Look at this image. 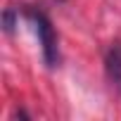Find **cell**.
I'll return each instance as SVG.
<instances>
[{
	"mask_svg": "<svg viewBox=\"0 0 121 121\" xmlns=\"http://www.w3.org/2000/svg\"><path fill=\"white\" fill-rule=\"evenodd\" d=\"M24 17L31 22V26H33V31H36V36H38V40H40L43 62H45L50 69L59 67V40H57V31H55L50 17H48L43 10L33 7V5H26V7H24Z\"/></svg>",
	"mask_w": 121,
	"mask_h": 121,
	"instance_id": "6da1fadb",
	"label": "cell"
},
{
	"mask_svg": "<svg viewBox=\"0 0 121 121\" xmlns=\"http://www.w3.org/2000/svg\"><path fill=\"white\" fill-rule=\"evenodd\" d=\"M104 74L109 83L121 93V40L109 43V48L104 50Z\"/></svg>",
	"mask_w": 121,
	"mask_h": 121,
	"instance_id": "7a4b0ae2",
	"label": "cell"
},
{
	"mask_svg": "<svg viewBox=\"0 0 121 121\" xmlns=\"http://www.w3.org/2000/svg\"><path fill=\"white\" fill-rule=\"evenodd\" d=\"M12 29H14V10L7 7V10H5V31L12 33Z\"/></svg>",
	"mask_w": 121,
	"mask_h": 121,
	"instance_id": "3957f363",
	"label": "cell"
}]
</instances>
